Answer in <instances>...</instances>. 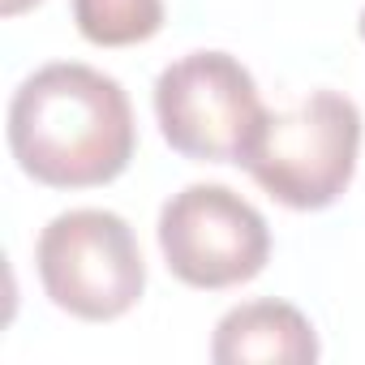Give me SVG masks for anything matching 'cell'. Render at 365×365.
<instances>
[{
    "instance_id": "cell-1",
    "label": "cell",
    "mask_w": 365,
    "mask_h": 365,
    "mask_svg": "<svg viewBox=\"0 0 365 365\" xmlns=\"http://www.w3.org/2000/svg\"><path fill=\"white\" fill-rule=\"evenodd\" d=\"M9 155L48 190H99L133 163L138 120L125 86L82 61H52L22 78L5 116Z\"/></svg>"
},
{
    "instance_id": "cell-2",
    "label": "cell",
    "mask_w": 365,
    "mask_h": 365,
    "mask_svg": "<svg viewBox=\"0 0 365 365\" xmlns=\"http://www.w3.org/2000/svg\"><path fill=\"white\" fill-rule=\"evenodd\" d=\"M365 120L344 91H309L284 112H267L241 168L254 185L288 211L335 207L361 159Z\"/></svg>"
},
{
    "instance_id": "cell-3",
    "label": "cell",
    "mask_w": 365,
    "mask_h": 365,
    "mask_svg": "<svg viewBox=\"0 0 365 365\" xmlns=\"http://www.w3.org/2000/svg\"><path fill=\"white\" fill-rule=\"evenodd\" d=\"M35 271L43 297L82 322H116L146 292L142 245L129 220L103 207H73L48 220L35 241Z\"/></svg>"
},
{
    "instance_id": "cell-4",
    "label": "cell",
    "mask_w": 365,
    "mask_h": 365,
    "mask_svg": "<svg viewBox=\"0 0 365 365\" xmlns=\"http://www.w3.org/2000/svg\"><path fill=\"white\" fill-rule=\"evenodd\" d=\"M267 112L254 73L220 48L176 56L155 78L159 133L194 163H241Z\"/></svg>"
},
{
    "instance_id": "cell-5",
    "label": "cell",
    "mask_w": 365,
    "mask_h": 365,
    "mask_svg": "<svg viewBox=\"0 0 365 365\" xmlns=\"http://www.w3.org/2000/svg\"><path fill=\"white\" fill-rule=\"evenodd\" d=\"M155 241L163 267L198 292L241 288L271 262V228L262 211L211 180L185 185L159 207Z\"/></svg>"
},
{
    "instance_id": "cell-6",
    "label": "cell",
    "mask_w": 365,
    "mask_h": 365,
    "mask_svg": "<svg viewBox=\"0 0 365 365\" xmlns=\"http://www.w3.org/2000/svg\"><path fill=\"white\" fill-rule=\"evenodd\" d=\"M322 356L314 322L275 297L232 305L211 335L215 365H314Z\"/></svg>"
},
{
    "instance_id": "cell-7",
    "label": "cell",
    "mask_w": 365,
    "mask_h": 365,
    "mask_svg": "<svg viewBox=\"0 0 365 365\" xmlns=\"http://www.w3.org/2000/svg\"><path fill=\"white\" fill-rule=\"evenodd\" d=\"M163 0H73V26L95 48H133L163 31Z\"/></svg>"
},
{
    "instance_id": "cell-8",
    "label": "cell",
    "mask_w": 365,
    "mask_h": 365,
    "mask_svg": "<svg viewBox=\"0 0 365 365\" xmlns=\"http://www.w3.org/2000/svg\"><path fill=\"white\" fill-rule=\"evenodd\" d=\"M39 0H0V14L5 18H18V14H26V9H35Z\"/></svg>"
},
{
    "instance_id": "cell-9",
    "label": "cell",
    "mask_w": 365,
    "mask_h": 365,
    "mask_svg": "<svg viewBox=\"0 0 365 365\" xmlns=\"http://www.w3.org/2000/svg\"><path fill=\"white\" fill-rule=\"evenodd\" d=\"M356 31H361V39H365V9H361V22H356Z\"/></svg>"
}]
</instances>
